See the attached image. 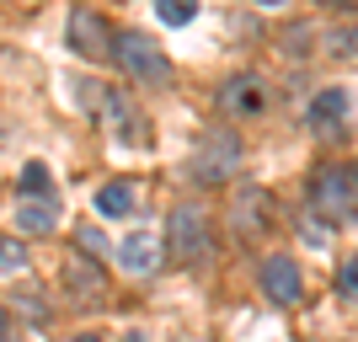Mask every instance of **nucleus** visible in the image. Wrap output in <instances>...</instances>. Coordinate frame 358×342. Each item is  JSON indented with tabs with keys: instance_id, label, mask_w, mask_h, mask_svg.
<instances>
[{
	"instance_id": "f03ea898",
	"label": "nucleus",
	"mask_w": 358,
	"mask_h": 342,
	"mask_svg": "<svg viewBox=\"0 0 358 342\" xmlns=\"http://www.w3.org/2000/svg\"><path fill=\"white\" fill-rule=\"evenodd\" d=\"M166 252L177 257V262H203V257L214 252L209 208H198V204L171 208V220H166Z\"/></svg>"
},
{
	"instance_id": "aec40b11",
	"label": "nucleus",
	"mask_w": 358,
	"mask_h": 342,
	"mask_svg": "<svg viewBox=\"0 0 358 342\" xmlns=\"http://www.w3.org/2000/svg\"><path fill=\"white\" fill-rule=\"evenodd\" d=\"M6 337H11V315L0 311V342H6Z\"/></svg>"
},
{
	"instance_id": "423d86ee",
	"label": "nucleus",
	"mask_w": 358,
	"mask_h": 342,
	"mask_svg": "<svg viewBox=\"0 0 358 342\" xmlns=\"http://www.w3.org/2000/svg\"><path fill=\"white\" fill-rule=\"evenodd\" d=\"M70 48L86 54V59H96V54L107 48V22L91 11V6H75L70 11Z\"/></svg>"
},
{
	"instance_id": "39448f33",
	"label": "nucleus",
	"mask_w": 358,
	"mask_h": 342,
	"mask_svg": "<svg viewBox=\"0 0 358 342\" xmlns=\"http://www.w3.org/2000/svg\"><path fill=\"white\" fill-rule=\"evenodd\" d=\"M262 294L273 299V305H294L299 294H305V278H299V268H294V257H284V252H273V257H262Z\"/></svg>"
},
{
	"instance_id": "4be33fe9",
	"label": "nucleus",
	"mask_w": 358,
	"mask_h": 342,
	"mask_svg": "<svg viewBox=\"0 0 358 342\" xmlns=\"http://www.w3.org/2000/svg\"><path fill=\"white\" fill-rule=\"evenodd\" d=\"M321 6H343V11H353V6H358V0H321Z\"/></svg>"
},
{
	"instance_id": "1a4fd4ad",
	"label": "nucleus",
	"mask_w": 358,
	"mask_h": 342,
	"mask_svg": "<svg viewBox=\"0 0 358 342\" xmlns=\"http://www.w3.org/2000/svg\"><path fill=\"white\" fill-rule=\"evenodd\" d=\"M343 123H348V91L343 86H327L310 102V129H315V134H337Z\"/></svg>"
},
{
	"instance_id": "9d476101",
	"label": "nucleus",
	"mask_w": 358,
	"mask_h": 342,
	"mask_svg": "<svg viewBox=\"0 0 358 342\" xmlns=\"http://www.w3.org/2000/svg\"><path fill=\"white\" fill-rule=\"evenodd\" d=\"M268 225H273V198L262 193V187H252V193L236 198V230L241 236H262Z\"/></svg>"
},
{
	"instance_id": "7ed1b4c3",
	"label": "nucleus",
	"mask_w": 358,
	"mask_h": 342,
	"mask_svg": "<svg viewBox=\"0 0 358 342\" xmlns=\"http://www.w3.org/2000/svg\"><path fill=\"white\" fill-rule=\"evenodd\" d=\"M310 208L327 214V220H348L358 208V171H348V166H321L310 177Z\"/></svg>"
},
{
	"instance_id": "5701e85b",
	"label": "nucleus",
	"mask_w": 358,
	"mask_h": 342,
	"mask_svg": "<svg viewBox=\"0 0 358 342\" xmlns=\"http://www.w3.org/2000/svg\"><path fill=\"white\" fill-rule=\"evenodd\" d=\"M123 342H145V332H129V337H123Z\"/></svg>"
},
{
	"instance_id": "2eb2a0df",
	"label": "nucleus",
	"mask_w": 358,
	"mask_h": 342,
	"mask_svg": "<svg viewBox=\"0 0 358 342\" xmlns=\"http://www.w3.org/2000/svg\"><path fill=\"white\" fill-rule=\"evenodd\" d=\"M54 193V177H48L43 161H27L22 166V198H48Z\"/></svg>"
},
{
	"instance_id": "412c9836",
	"label": "nucleus",
	"mask_w": 358,
	"mask_h": 342,
	"mask_svg": "<svg viewBox=\"0 0 358 342\" xmlns=\"http://www.w3.org/2000/svg\"><path fill=\"white\" fill-rule=\"evenodd\" d=\"M343 48H348V54H358V27L348 32V43H343Z\"/></svg>"
},
{
	"instance_id": "4468645a",
	"label": "nucleus",
	"mask_w": 358,
	"mask_h": 342,
	"mask_svg": "<svg viewBox=\"0 0 358 342\" xmlns=\"http://www.w3.org/2000/svg\"><path fill=\"white\" fill-rule=\"evenodd\" d=\"M16 220H22V230H32V236H48V230H54V208H48L43 198H22V204H16Z\"/></svg>"
},
{
	"instance_id": "f3484780",
	"label": "nucleus",
	"mask_w": 358,
	"mask_h": 342,
	"mask_svg": "<svg viewBox=\"0 0 358 342\" xmlns=\"http://www.w3.org/2000/svg\"><path fill=\"white\" fill-rule=\"evenodd\" d=\"M27 268V252H22V241H6L0 236V278H11V273Z\"/></svg>"
},
{
	"instance_id": "b1692460",
	"label": "nucleus",
	"mask_w": 358,
	"mask_h": 342,
	"mask_svg": "<svg viewBox=\"0 0 358 342\" xmlns=\"http://www.w3.org/2000/svg\"><path fill=\"white\" fill-rule=\"evenodd\" d=\"M75 342H102V337H75Z\"/></svg>"
},
{
	"instance_id": "0eeeda50",
	"label": "nucleus",
	"mask_w": 358,
	"mask_h": 342,
	"mask_svg": "<svg viewBox=\"0 0 358 342\" xmlns=\"http://www.w3.org/2000/svg\"><path fill=\"white\" fill-rule=\"evenodd\" d=\"M102 113H107V129H113V134H118L123 145H145V118H139V107L129 102V97H118V91H107Z\"/></svg>"
},
{
	"instance_id": "f8f14e48",
	"label": "nucleus",
	"mask_w": 358,
	"mask_h": 342,
	"mask_svg": "<svg viewBox=\"0 0 358 342\" xmlns=\"http://www.w3.org/2000/svg\"><path fill=\"white\" fill-rule=\"evenodd\" d=\"M220 107H224V113H257V107H262V80H257V75H236V80H224Z\"/></svg>"
},
{
	"instance_id": "6ab92c4d",
	"label": "nucleus",
	"mask_w": 358,
	"mask_h": 342,
	"mask_svg": "<svg viewBox=\"0 0 358 342\" xmlns=\"http://www.w3.org/2000/svg\"><path fill=\"white\" fill-rule=\"evenodd\" d=\"M80 246H86V252H102V230H80Z\"/></svg>"
},
{
	"instance_id": "393cba45",
	"label": "nucleus",
	"mask_w": 358,
	"mask_h": 342,
	"mask_svg": "<svg viewBox=\"0 0 358 342\" xmlns=\"http://www.w3.org/2000/svg\"><path fill=\"white\" fill-rule=\"evenodd\" d=\"M262 6H284V0H262Z\"/></svg>"
},
{
	"instance_id": "ddd939ff",
	"label": "nucleus",
	"mask_w": 358,
	"mask_h": 342,
	"mask_svg": "<svg viewBox=\"0 0 358 342\" xmlns=\"http://www.w3.org/2000/svg\"><path fill=\"white\" fill-rule=\"evenodd\" d=\"M134 204H139L134 182H102V187H96V214H107V220L134 214Z\"/></svg>"
},
{
	"instance_id": "20e7f679",
	"label": "nucleus",
	"mask_w": 358,
	"mask_h": 342,
	"mask_svg": "<svg viewBox=\"0 0 358 342\" xmlns=\"http://www.w3.org/2000/svg\"><path fill=\"white\" fill-rule=\"evenodd\" d=\"M113 59L134 75V80H145V86H166V80H171V59L150 43L145 32H123L118 43H113Z\"/></svg>"
},
{
	"instance_id": "dca6fc26",
	"label": "nucleus",
	"mask_w": 358,
	"mask_h": 342,
	"mask_svg": "<svg viewBox=\"0 0 358 342\" xmlns=\"http://www.w3.org/2000/svg\"><path fill=\"white\" fill-rule=\"evenodd\" d=\"M155 16H161L166 27H187L198 16V0H155Z\"/></svg>"
},
{
	"instance_id": "9b49d317",
	"label": "nucleus",
	"mask_w": 358,
	"mask_h": 342,
	"mask_svg": "<svg viewBox=\"0 0 358 342\" xmlns=\"http://www.w3.org/2000/svg\"><path fill=\"white\" fill-rule=\"evenodd\" d=\"M64 283H70V289L86 299V305H96V299L107 294V278L91 268V257H70V262H64Z\"/></svg>"
},
{
	"instance_id": "6e6552de",
	"label": "nucleus",
	"mask_w": 358,
	"mask_h": 342,
	"mask_svg": "<svg viewBox=\"0 0 358 342\" xmlns=\"http://www.w3.org/2000/svg\"><path fill=\"white\" fill-rule=\"evenodd\" d=\"M118 268H123V273H155V268H161V241L150 236V230L123 236V246H118Z\"/></svg>"
},
{
	"instance_id": "f257e3e1",
	"label": "nucleus",
	"mask_w": 358,
	"mask_h": 342,
	"mask_svg": "<svg viewBox=\"0 0 358 342\" xmlns=\"http://www.w3.org/2000/svg\"><path fill=\"white\" fill-rule=\"evenodd\" d=\"M241 166V139L236 129H209V134L198 139V150L187 155V177L203 182V187H220V182L236 177Z\"/></svg>"
},
{
	"instance_id": "a211bd4d",
	"label": "nucleus",
	"mask_w": 358,
	"mask_h": 342,
	"mask_svg": "<svg viewBox=\"0 0 358 342\" xmlns=\"http://www.w3.org/2000/svg\"><path fill=\"white\" fill-rule=\"evenodd\" d=\"M337 289H343V299H353L358 305V257H348L343 273H337Z\"/></svg>"
}]
</instances>
